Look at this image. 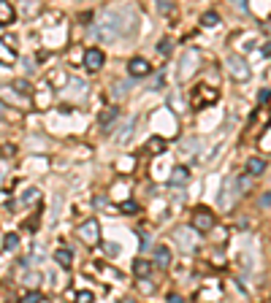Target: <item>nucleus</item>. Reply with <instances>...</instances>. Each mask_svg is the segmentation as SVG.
<instances>
[{"mask_svg":"<svg viewBox=\"0 0 271 303\" xmlns=\"http://www.w3.org/2000/svg\"><path fill=\"white\" fill-rule=\"evenodd\" d=\"M168 303H182L179 295H168Z\"/></svg>","mask_w":271,"mask_h":303,"instance_id":"35","label":"nucleus"},{"mask_svg":"<svg viewBox=\"0 0 271 303\" xmlns=\"http://www.w3.org/2000/svg\"><path fill=\"white\" fill-rule=\"evenodd\" d=\"M247 190V179H239V176H225L222 181V190H220V208H230L233 200Z\"/></svg>","mask_w":271,"mask_h":303,"instance_id":"2","label":"nucleus"},{"mask_svg":"<svg viewBox=\"0 0 271 303\" xmlns=\"http://www.w3.org/2000/svg\"><path fill=\"white\" fill-rule=\"evenodd\" d=\"M271 100V90H260L257 92V103H268Z\"/></svg>","mask_w":271,"mask_h":303,"instance_id":"26","label":"nucleus"},{"mask_svg":"<svg viewBox=\"0 0 271 303\" xmlns=\"http://www.w3.org/2000/svg\"><path fill=\"white\" fill-rule=\"evenodd\" d=\"M211 100H217V92L211 90V87H198V90H193V103H195V109H198V106L211 103Z\"/></svg>","mask_w":271,"mask_h":303,"instance_id":"9","label":"nucleus"},{"mask_svg":"<svg viewBox=\"0 0 271 303\" xmlns=\"http://www.w3.org/2000/svg\"><path fill=\"white\" fill-rule=\"evenodd\" d=\"M38 198H41L38 187H30V190H25V192H22V198H19V206H33Z\"/></svg>","mask_w":271,"mask_h":303,"instance_id":"17","label":"nucleus"},{"mask_svg":"<svg viewBox=\"0 0 271 303\" xmlns=\"http://www.w3.org/2000/svg\"><path fill=\"white\" fill-rule=\"evenodd\" d=\"M38 279H41V276H38V273H28V276H25V281H28V284H36Z\"/></svg>","mask_w":271,"mask_h":303,"instance_id":"32","label":"nucleus"},{"mask_svg":"<svg viewBox=\"0 0 271 303\" xmlns=\"http://www.w3.org/2000/svg\"><path fill=\"white\" fill-rule=\"evenodd\" d=\"M201 25H203V28H217V25H220V17H217V11H206V14L201 17Z\"/></svg>","mask_w":271,"mask_h":303,"instance_id":"21","label":"nucleus"},{"mask_svg":"<svg viewBox=\"0 0 271 303\" xmlns=\"http://www.w3.org/2000/svg\"><path fill=\"white\" fill-rule=\"evenodd\" d=\"M133 273L138 276V279H147V276L152 273V262L144 260V257H138V260L133 262Z\"/></svg>","mask_w":271,"mask_h":303,"instance_id":"14","label":"nucleus"},{"mask_svg":"<svg viewBox=\"0 0 271 303\" xmlns=\"http://www.w3.org/2000/svg\"><path fill=\"white\" fill-rule=\"evenodd\" d=\"M125 95V84H117L114 87V98H122Z\"/></svg>","mask_w":271,"mask_h":303,"instance_id":"34","label":"nucleus"},{"mask_svg":"<svg viewBox=\"0 0 271 303\" xmlns=\"http://www.w3.org/2000/svg\"><path fill=\"white\" fill-rule=\"evenodd\" d=\"M263 171H266V163H263L260 157H252V160H247V176H260Z\"/></svg>","mask_w":271,"mask_h":303,"instance_id":"16","label":"nucleus"},{"mask_svg":"<svg viewBox=\"0 0 271 303\" xmlns=\"http://www.w3.org/2000/svg\"><path fill=\"white\" fill-rule=\"evenodd\" d=\"M171 241H174L182 252H193V249L198 246V230L193 225H179V227H174V233H171Z\"/></svg>","mask_w":271,"mask_h":303,"instance_id":"3","label":"nucleus"},{"mask_svg":"<svg viewBox=\"0 0 271 303\" xmlns=\"http://www.w3.org/2000/svg\"><path fill=\"white\" fill-rule=\"evenodd\" d=\"M260 206L263 208H271V192H263L260 195Z\"/></svg>","mask_w":271,"mask_h":303,"instance_id":"29","label":"nucleus"},{"mask_svg":"<svg viewBox=\"0 0 271 303\" xmlns=\"http://www.w3.org/2000/svg\"><path fill=\"white\" fill-rule=\"evenodd\" d=\"M122 211L125 214H136L138 211V203H136V200H125V203H122Z\"/></svg>","mask_w":271,"mask_h":303,"instance_id":"25","label":"nucleus"},{"mask_svg":"<svg viewBox=\"0 0 271 303\" xmlns=\"http://www.w3.org/2000/svg\"><path fill=\"white\" fill-rule=\"evenodd\" d=\"M117 252H120V246H117V244H106V254H117Z\"/></svg>","mask_w":271,"mask_h":303,"instance_id":"33","label":"nucleus"},{"mask_svg":"<svg viewBox=\"0 0 271 303\" xmlns=\"http://www.w3.org/2000/svg\"><path fill=\"white\" fill-rule=\"evenodd\" d=\"M133 127H136V122H133V119H130V122L122 127V136L117 138V141H120V144H125V141H128V136H133Z\"/></svg>","mask_w":271,"mask_h":303,"instance_id":"23","label":"nucleus"},{"mask_svg":"<svg viewBox=\"0 0 271 303\" xmlns=\"http://www.w3.org/2000/svg\"><path fill=\"white\" fill-rule=\"evenodd\" d=\"M9 22H14V9H11V3H0V25Z\"/></svg>","mask_w":271,"mask_h":303,"instance_id":"20","label":"nucleus"},{"mask_svg":"<svg viewBox=\"0 0 271 303\" xmlns=\"http://www.w3.org/2000/svg\"><path fill=\"white\" fill-rule=\"evenodd\" d=\"M128 25L133 28V14H130L128 9H111L103 14V25L95 33L103 41H111V38H117L120 33H128Z\"/></svg>","mask_w":271,"mask_h":303,"instance_id":"1","label":"nucleus"},{"mask_svg":"<svg viewBox=\"0 0 271 303\" xmlns=\"http://www.w3.org/2000/svg\"><path fill=\"white\" fill-rule=\"evenodd\" d=\"M171 187H184L190 181V168L187 165H176L174 171H171Z\"/></svg>","mask_w":271,"mask_h":303,"instance_id":"11","label":"nucleus"},{"mask_svg":"<svg viewBox=\"0 0 271 303\" xmlns=\"http://www.w3.org/2000/svg\"><path fill=\"white\" fill-rule=\"evenodd\" d=\"M157 52H160V55H168V52H171V44H168V41H160V46H157Z\"/></svg>","mask_w":271,"mask_h":303,"instance_id":"31","label":"nucleus"},{"mask_svg":"<svg viewBox=\"0 0 271 303\" xmlns=\"http://www.w3.org/2000/svg\"><path fill=\"white\" fill-rule=\"evenodd\" d=\"M79 238L84 241V244H98L101 241V225H98V219H87L79 225Z\"/></svg>","mask_w":271,"mask_h":303,"instance_id":"6","label":"nucleus"},{"mask_svg":"<svg viewBox=\"0 0 271 303\" xmlns=\"http://www.w3.org/2000/svg\"><path fill=\"white\" fill-rule=\"evenodd\" d=\"M0 114H3V103H0Z\"/></svg>","mask_w":271,"mask_h":303,"instance_id":"36","label":"nucleus"},{"mask_svg":"<svg viewBox=\"0 0 271 303\" xmlns=\"http://www.w3.org/2000/svg\"><path fill=\"white\" fill-rule=\"evenodd\" d=\"M155 265L157 268H168L171 265V249L168 246H157L155 249Z\"/></svg>","mask_w":271,"mask_h":303,"instance_id":"12","label":"nucleus"},{"mask_svg":"<svg viewBox=\"0 0 271 303\" xmlns=\"http://www.w3.org/2000/svg\"><path fill=\"white\" fill-rule=\"evenodd\" d=\"M55 262H57V265H60V268H71V262H74V252H71V249H57V252H55Z\"/></svg>","mask_w":271,"mask_h":303,"instance_id":"13","label":"nucleus"},{"mask_svg":"<svg viewBox=\"0 0 271 303\" xmlns=\"http://www.w3.org/2000/svg\"><path fill=\"white\" fill-rule=\"evenodd\" d=\"M14 152H17V146H11V144L3 146V157H14Z\"/></svg>","mask_w":271,"mask_h":303,"instance_id":"30","label":"nucleus"},{"mask_svg":"<svg viewBox=\"0 0 271 303\" xmlns=\"http://www.w3.org/2000/svg\"><path fill=\"white\" fill-rule=\"evenodd\" d=\"M17 246H19V235H17V233H9V235L3 238V249H6V252H14Z\"/></svg>","mask_w":271,"mask_h":303,"instance_id":"22","label":"nucleus"},{"mask_svg":"<svg viewBox=\"0 0 271 303\" xmlns=\"http://www.w3.org/2000/svg\"><path fill=\"white\" fill-rule=\"evenodd\" d=\"M152 71V65L147 63V60H144V57H133V60H130V63H128V73H130V76H133V79H141V76H147V73Z\"/></svg>","mask_w":271,"mask_h":303,"instance_id":"8","label":"nucleus"},{"mask_svg":"<svg viewBox=\"0 0 271 303\" xmlns=\"http://www.w3.org/2000/svg\"><path fill=\"white\" fill-rule=\"evenodd\" d=\"M225 65H228V73L236 79V82H247V79H249V65H247V60H244V57L230 55L225 60Z\"/></svg>","mask_w":271,"mask_h":303,"instance_id":"5","label":"nucleus"},{"mask_svg":"<svg viewBox=\"0 0 271 303\" xmlns=\"http://www.w3.org/2000/svg\"><path fill=\"white\" fill-rule=\"evenodd\" d=\"M157 9H160L163 14H168V11L174 9V3H171V0H160V3H157Z\"/></svg>","mask_w":271,"mask_h":303,"instance_id":"27","label":"nucleus"},{"mask_svg":"<svg viewBox=\"0 0 271 303\" xmlns=\"http://www.w3.org/2000/svg\"><path fill=\"white\" fill-rule=\"evenodd\" d=\"M82 63H84V68H87V71H92V73H95V71H101V68H103L106 55H103L101 49H95V46H92V49H87V52H84V60H82Z\"/></svg>","mask_w":271,"mask_h":303,"instance_id":"7","label":"nucleus"},{"mask_svg":"<svg viewBox=\"0 0 271 303\" xmlns=\"http://www.w3.org/2000/svg\"><path fill=\"white\" fill-rule=\"evenodd\" d=\"M14 90H17L22 98H30V95H33V84L28 82V79H17V82H14Z\"/></svg>","mask_w":271,"mask_h":303,"instance_id":"18","label":"nucleus"},{"mask_svg":"<svg viewBox=\"0 0 271 303\" xmlns=\"http://www.w3.org/2000/svg\"><path fill=\"white\" fill-rule=\"evenodd\" d=\"M147 149H149L152 154H160L163 149H166V141H163L160 136H152V138L147 141Z\"/></svg>","mask_w":271,"mask_h":303,"instance_id":"19","label":"nucleus"},{"mask_svg":"<svg viewBox=\"0 0 271 303\" xmlns=\"http://www.w3.org/2000/svg\"><path fill=\"white\" fill-rule=\"evenodd\" d=\"M95 300V295L90 292V289H82V292H76V303H92Z\"/></svg>","mask_w":271,"mask_h":303,"instance_id":"24","label":"nucleus"},{"mask_svg":"<svg viewBox=\"0 0 271 303\" xmlns=\"http://www.w3.org/2000/svg\"><path fill=\"white\" fill-rule=\"evenodd\" d=\"M117 117H120V109H117V106H109V109H103V111H101V117H98V122H101V125L106 127V125L117 122Z\"/></svg>","mask_w":271,"mask_h":303,"instance_id":"15","label":"nucleus"},{"mask_svg":"<svg viewBox=\"0 0 271 303\" xmlns=\"http://www.w3.org/2000/svg\"><path fill=\"white\" fill-rule=\"evenodd\" d=\"M190 225H193L198 233H209L211 227H214V214H211L209 208L198 206V208H193V222H190Z\"/></svg>","mask_w":271,"mask_h":303,"instance_id":"4","label":"nucleus"},{"mask_svg":"<svg viewBox=\"0 0 271 303\" xmlns=\"http://www.w3.org/2000/svg\"><path fill=\"white\" fill-rule=\"evenodd\" d=\"M68 87H71V98H74L76 103L87 100V95H90V87H84V82H82V79H71V82H68Z\"/></svg>","mask_w":271,"mask_h":303,"instance_id":"10","label":"nucleus"},{"mask_svg":"<svg viewBox=\"0 0 271 303\" xmlns=\"http://www.w3.org/2000/svg\"><path fill=\"white\" fill-rule=\"evenodd\" d=\"M41 292H28V298H25V303H41Z\"/></svg>","mask_w":271,"mask_h":303,"instance_id":"28","label":"nucleus"}]
</instances>
